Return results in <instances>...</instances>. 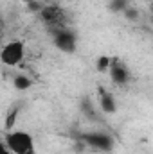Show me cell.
<instances>
[{"mask_svg": "<svg viewBox=\"0 0 153 154\" xmlns=\"http://www.w3.org/2000/svg\"><path fill=\"white\" fill-rule=\"evenodd\" d=\"M0 154H11V152H9V149L5 147V143H4V140H0Z\"/></svg>", "mask_w": 153, "mask_h": 154, "instance_id": "14", "label": "cell"}, {"mask_svg": "<svg viewBox=\"0 0 153 154\" xmlns=\"http://www.w3.org/2000/svg\"><path fill=\"white\" fill-rule=\"evenodd\" d=\"M81 142L86 147H90L94 151H101V152L112 151L115 145L114 138L106 133H85V134H81Z\"/></svg>", "mask_w": 153, "mask_h": 154, "instance_id": "5", "label": "cell"}, {"mask_svg": "<svg viewBox=\"0 0 153 154\" xmlns=\"http://www.w3.org/2000/svg\"><path fill=\"white\" fill-rule=\"evenodd\" d=\"M121 14H124V18H126L128 22H137V20L141 18V11H139L137 7H133V5H128Z\"/></svg>", "mask_w": 153, "mask_h": 154, "instance_id": "9", "label": "cell"}, {"mask_svg": "<svg viewBox=\"0 0 153 154\" xmlns=\"http://www.w3.org/2000/svg\"><path fill=\"white\" fill-rule=\"evenodd\" d=\"M108 74H110V81L114 82L115 86H126L132 81V72H130L128 65L122 63L121 59H115V57H112Z\"/></svg>", "mask_w": 153, "mask_h": 154, "instance_id": "6", "label": "cell"}, {"mask_svg": "<svg viewBox=\"0 0 153 154\" xmlns=\"http://www.w3.org/2000/svg\"><path fill=\"white\" fill-rule=\"evenodd\" d=\"M4 143H5V147L9 149L11 154H38L33 134L24 131V129L7 131V134L4 138Z\"/></svg>", "mask_w": 153, "mask_h": 154, "instance_id": "1", "label": "cell"}, {"mask_svg": "<svg viewBox=\"0 0 153 154\" xmlns=\"http://www.w3.org/2000/svg\"><path fill=\"white\" fill-rule=\"evenodd\" d=\"M40 20L45 27H49L50 31L67 27V16L63 7H60L58 4H43V7L40 9L38 13Z\"/></svg>", "mask_w": 153, "mask_h": 154, "instance_id": "2", "label": "cell"}, {"mask_svg": "<svg viewBox=\"0 0 153 154\" xmlns=\"http://www.w3.org/2000/svg\"><path fill=\"white\" fill-rule=\"evenodd\" d=\"M128 5H130L128 0H110V2H108V9H110L112 13H122Z\"/></svg>", "mask_w": 153, "mask_h": 154, "instance_id": "10", "label": "cell"}, {"mask_svg": "<svg viewBox=\"0 0 153 154\" xmlns=\"http://www.w3.org/2000/svg\"><path fill=\"white\" fill-rule=\"evenodd\" d=\"M52 32V43L58 50L65 52V54H74L77 48V36L74 31L67 29V27H61V29H56V31H50Z\"/></svg>", "mask_w": 153, "mask_h": 154, "instance_id": "4", "label": "cell"}, {"mask_svg": "<svg viewBox=\"0 0 153 154\" xmlns=\"http://www.w3.org/2000/svg\"><path fill=\"white\" fill-rule=\"evenodd\" d=\"M81 109H83V113L86 116H90V118H96V106L92 104V100L90 99H85L83 100V104H81Z\"/></svg>", "mask_w": 153, "mask_h": 154, "instance_id": "12", "label": "cell"}, {"mask_svg": "<svg viewBox=\"0 0 153 154\" xmlns=\"http://www.w3.org/2000/svg\"><path fill=\"white\" fill-rule=\"evenodd\" d=\"M13 86L18 90V91H25L33 86V79L27 75H15L13 77Z\"/></svg>", "mask_w": 153, "mask_h": 154, "instance_id": "8", "label": "cell"}, {"mask_svg": "<svg viewBox=\"0 0 153 154\" xmlns=\"http://www.w3.org/2000/svg\"><path fill=\"white\" fill-rule=\"evenodd\" d=\"M16 116H18V108H13V109L7 113V116H5V129H7V131H11V129L15 127Z\"/></svg>", "mask_w": 153, "mask_h": 154, "instance_id": "13", "label": "cell"}, {"mask_svg": "<svg viewBox=\"0 0 153 154\" xmlns=\"http://www.w3.org/2000/svg\"><path fill=\"white\" fill-rule=\"evenodd\" d=\"M4 25V18H2V14H0V27Z\"/></svg>", "mask_w": 153, "mask_h": 154, "instance_id": "16", "label": "cell"}, {"mask_svg": "<svg viewBox=\"0 0 153 154\" xmlns=\"http://www.w3.org/2000/svg\"><path fill=\"white\" fill-rule=\"evenodd\" d=\"M110 63H112V57L110 56H99L97 57V61H96V68L99 70V72H108V68H110Z\"/></svg>", "mask_w": 153, "mask_h": 154, "instance_id": "11", "label": "cell"}, {"mask_svg": "<svg viewBox=\"0 0 153 154\" xmlns=\"http://www.w3.org/2000/svg\"><path fill=\"white\" fill-rule=\"evenodd\" d=\"M99 109L106 115H114L117 111V100L112 91H106L103 88L99 90Z\"/></svg>", "mask_w": 153, "mask_h": 154, "instance_id": "7", "label": "cell"}, {"mask_svg": "<svg viewBox=\"0 0 153 154\" xmlns=\"http://www.w3.org/2000/svg\"><path fill=\"white\" fill-rule=\"evenodd\" d=\"M24 57H25V45L20 39H11L0 47V61L9 68L18 66L24 61Z\"/></svg>", "mask_w": 153, "mask_h": 154, "instance_id": "3", "label": "cell"}, {"mask_svg": "<svg viewBox=\"0 0 153 154\" xmlns=\"http://www.w3.org/2000/svg\"><path fill=\"white\" fill-rule=\"evenodd\" d=\"M18 2H22V4H31L33 0H18Z\"/></svg>", "mask_w": 153, "mask_h": 154, "instance_id": "15", "label": "cell"}, {"mask_svg": "<svg viewBox=\"0 0 153 154\" xmlns=\"http://www.w3.org/2000/svg\"><path fill=\"white\" fill-rule=\"evenodd\" d=\"M0 38H2V34H0Z\"/></svg>", "mask_w": 153, "mask_h": 154, "instance_id": "17", "label": "cell"}]
</instances>
